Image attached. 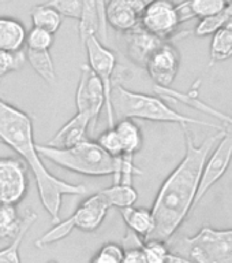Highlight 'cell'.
<instances>
[{
    "instance_id": "1",
    "label": "cell",
    "mask_w": 232,
    "mask_h": 263,
    "mask_svg": "<svg viewBox=\"0 0 232 263\" xmlns=\"http://www.w3.org/2000/svg\"><path fill=\"white\" fill-rule=\"evenodd\" d=\"M187 126L188 125L182 126L186 143L183 159L164 180L152 205L155 229L147 240L170 241L190 213L196 209V197L205 162L220 141L225 129L217 130L197 145L188 133Z\"/></svg>"
},
{
    "instance_id": "2",
    "label": "cell",
    "mask_w": 232,
    "mask_h": 263,
    "mask_svg": "<svg viewBox=\"0 0 232 263\" xmlns=\"http://www.w3.org/2000/svg\"><path fill=\"white\" fill-rule=\"evenodd\" d=\"M2 82V80H0ZM0 143L11 148L25 160L34 176L37 191L45 211L51 215L53 223L60 221V209L63 196L73 195L82 196L88 193V188L82 184H70L60 180L45 167L41 155L34 143L33 121L18 107L4 102L0 98Z\"/></svg>"
},
{
    "instance_id": "3",
    "label": "cell",
    "mask_w": 232,
    "mask_h": 263,
    "mask_svg": "<svg viewBox=\"0 0 232 263\" xmlns=\"http://www.w3.org/2000/svg\"><path fill=\"white\" fill-rule=\"evenodd\" d=\"M111 104L114 108L115 118L118 119H145V121H152V122L178 123L180 126L200 125V126L212 127L216 130H221L225 127L221 123L198 121L196 118L187 117V115L182 114L168 106L161 96H153V95L129 90L119 82H114L112 95H111Z\"/></svg>"
},
{
    "instance_id": "4",
    "label": "cell",
    "mask_w": 232,
    "mask_h": 263,
    "mask_svg": "<svg viewBox=\"0 0 232 263\" xmlns=\"http://www.w3.org/2000/svg\"><path fill=\"white\" fill-rule=\"evenodd\" d=\"M41 158L57 164L69 172L89 177H114L118 173L119 158L111 156L97 143L86 139L70 148H57L40 144L37 145Z\"/></svg>"
},
{
    "instance_id": "5",
    "label": "cell",
    "mask_w": 232,
    "mask_h": 263,
    "mask_svg": "<svg viewBox=\"0 0 232 263\" xmlns=\"http://www.w3.org/2000/svg\"><path fill=\"white\" fill-rule=\"evenodd\" d=\"M188 256L198 263H232V228L215 229L204 226L184 238Z\"/></svg>"
},
{
    "instance_id": "6",
    "label": "cell",
    "mask_w": 232,
    "mask_h": 263,
    "mask_svg": "<svg viewBox=\"0 0 232 263\" xmlns=\"http://www.w3.org/2000/svg\"><path fill=\"white\" fill-rule=\"evenodd\" d=\"M86 53H88V61L89 66L92 67L94 73L97 74L101 80L104 89L107 95V125L108 127H114L116 121H115V114L112 104H111V95H112V88H114V71L116 67V55L102 43L97 36L89 37L86 40L85 45Z\"/></svg>"
},
{
    "instance_id": "7",
    "label": "cell",
    "mask_w": 232,
    "mask_h": 263,
    "mask_svg": "<svg viewBox=\"0 0 232 263\" xmlns=\"http://www.w3.org/2000/svg\"><path fill=\"white\" fill-rule=\"evenodd\" d=\"M75 106L78 112L89 115L92 119V129H94L101 110L107 106V95L101 80L89 65L81 67L75 92Z\"/></svg>"
},
{
    "instance_id": "8",
    "label": "cell",
    "mask_w": 232,
    "mask_h": 263,
    "mask_svg": "<svg viewBox=\"0 0 232 263\" xmlns=\"http://www.w3.org/2000/svg\"><path fill=\"white\" fill-rule=\"evenodd\" d=\"M29 188L28 164L20 158H0V205H16Z\"/></svg>"
},
{
    "instance_id": "9",
    "label": "cell",
    "mask_w": 232,
    "mask_h": 263,
    "mask_svg": "<svg viewBox=\"0 0 232 263\" xmlns=\"http://www.w3.org/2000/svg\"><path fill=\"white\" fill-rule=\"evenodd\" d=\"M232 162V126H225L224 135L220 139V141L213 148L210 155L205 162L204 172L201 177L200 188L196 197L197 204L202 200V197L212 189L215 184L224 177V174L228 172L229 166Z\"/></svg>"
},
{
    "instance_id": "10",
    "label": "cell",
    "mask_w": 232,
    "mask_h": 263,
    "mask_svg": "<svg viewBox=\"0 0 232 263\" xmlns=\"http://www.w3.org/2000/svg\"><path fill=\"white\" fill-rule=\"evenodd\" d=\"M180 24L183 22L178 4L172 0H155L153 3L147 4L141 18V26L143 29L165 41L175 34Z\"/></svg>"
},
{
    "instance_id": "11",
    "label": "cell",
    "mask_w": 232,
    "mask_h": 263,
    "mask_svg": "<svg viewBox=\"0 0 232 263\" xmlns=\"http://www.w3.org/2000/svg\"><path fill=\"white\" fill-rule=\"evenodd\" d=\"M180 66V57L176 47L165 41L147 61L146 69L149 77L156 86L170 88L175 81Z\"/></svg>"
},
{
    "instance_id": "12",
    "label": "cell",
    "mask_w": 232,
    "mask_h": 263,
    "mask_svg": "<svg viewBox=\"0 0 232 263\" xmlns=\"http://www.w3.org/2000/svg\"><path fill=\"white\" fill-rule=\"evenodd\" d=\"M108 26L120 33H129L141 25L145 4L141 0H106Z\"/></svg>"
},
{
    "instance_id": "13",
    "label": "cell",
    "mask_w": 232,
    "mask_h": 263,
    "mask_svg": "<svg viewBox=\"0 0 232 263\" xmlns=\"http://www.w3.org/2000/svg\"><path fill=\"white\" fill-rule=\"evenodd\" d=\"M110 209V203L107 201L106 196L100 191L94 195H90L86 200L82 201L81 205L74 211L70 218L75 229L83 230V232H94L101 226Z\"/></svg>"
},
{
    "instance_id": "14",
    "label": "cell",
    "mask_w": 232,
    "mask_h": 263,
    "mask_svg": "<svg viewBox=\"0 0 232 263\" xmlns=\"http://www.w3.org/2000/svg\"><path fill=\"white\" fill-rule=\"evenodd\" d=\"M165 43V40L152 34L141 25L134 30L126 33L127 57L137 66L145 67L151 57Z\"/></svg>"
},
{
    "instance_id": "15",
    "label": "cell",
    "mask_w": 232,
    "mask_h": 263,
    "mask_svg": "<svg viewBox=\"0 0 232 263\" xmlns=\"http://www.w3.org/2000/svg\"><path fill=\"white\" fill-rule=\"evenodd\" d=\"M90 127H92V119L89 115L77 111V114L69 119L55 133L52 139L47 141V144L57 148L74 147L88 139V130Z\"/></svg>"
},
{
    "instance_id": "16",
    "label": "cell",
    "mask_w": 232,
    "mask_h": 263,
    "mask_svg": "<svg viewBox=\"0 0 232 263\" xmlns=\"http://www.w3.org/2000/svg\"><path fill=\"white\" fill-rule=\"evenodd\" d=\"M156 92L163 99H174L176 102L183 103L186 106L194 107V108L200 110L201 112H204L209 117H212V118L219 119V121L223 122V126H232L231 115L224 114L220 110H216L215 107L209 106L208 103L202 102L198 98V89H196V88H193L192 90H188L186 93V92H179V90L171 89V88H159V86H156Z\"/></svg>"
},
{
    "instance_id": "17",
    "label": "cell",
    "mask_w": 232,
    "mask_h": 263,
    "mask_svg": "<svg viewBox=\"0 0 232 263\" xmlns=\"http://www.w3.org/2000/svg\"><path fill=\"white\" fill-rule=\"evenodd\" d=\"M37 221V214L28 211L19 218L16 205H0V240H14L26 228H32Z\"/></svg>"
},
{
    "instance_id": "18",
    "label": "cell",
    "mask_w": 232,
    "mask_h": 263,
    "mask_svg": "<svg viewBox=\"0 0 232 263\" xmlns=\"http://www.w3.org/2000/svg\"><path fill=\"white\" fill-rule=\"evenodd\" d=\"M28 30L19 20L0 16V51L16 52L26 44Z\"/></svg>"
},
{
    "instance_id": "19",
    "label": "cell",
    "mask_w": 232,
    "mask_h": 263,
    "mask_svg": "<svg viewBox=\"0 0 232 263\" xmlns=\"http://www.w3.org/2000/svg\"><path fill=\"white\" fill-rule=\"evenodd\" d=\"M119 211L127 228L143 238V241H146L155 229V218L152 214V209L130 205V207L119 209Z\"/></svg>"
},
{
    "instance_id": "20",
    "label": "cell",
    "mask_w": 232,
    "mask_h": 263,
    "mask_svg": "<svg viewBox=\"0 0 232 263\" xmlns=\"http://www.w3.org/2000/svg\"><path fill=\"white\" fill-rule=\"evenodd\" d=\"M115 129L122 140L123 149L127 155H135L143 145V135L141 127L134 119L120 118L115 123Z\"/></svg>"
},
{
    "instance_id": "21",
    "label": "cell",
    "mask_w": 232,
    "mask_h": 263,
    "mask_svg": "<svg viewBox=\"0 0 232 263\" xmlns=\"http://www.w3.org/2000/svg\"><path fill=\"white\" fill-rule=\"evenodd\" d=\"M100 28H101V20L98 14L97 4L94 0H83L82 15L78 21V33H79L82 45H85L89 37H98Z\"/></svg>"
},
{
    "instance_id": "22",
    "label": "cell",
    "mask_w": 232,
    "mask_h": 263,
    "mask_svg": "<svg viewBox=\"0 0 232 263\" xmlns=\"http://www.w3.org/2000/svg\"><path fill=\"white\" fill-rule=\"evenodd\" d=\"M232 58V29L228 26L219 29L212 34L209 48V66L225 62Z\"/></svg>"
},
{
    "instance_id": "23",
    "label": "cell",
    "mask_w": 232,
    "mask_h": 263,
    "mask_svg": "<svg viewBox=\"0 0 232 263\" xmlns=\"http://www.w3.org/2000/svg\"><path fill=\"white\" fill-rule=\"evenodd\" d=\"M30 20L34 28L44 29L51 33H55L60 29L61 22H63V16L55 10V8L49 7L48 4H37L32 8L30 11Z\"/></svg>"
},
{
    "instance_id": "24",
    "label": "cell",
    "mask_w": 232,
    "mask_h": 263,
    "mask_svg": "<svg viewBox=\"0 0 232 263\" xmlns=\"http://www.w3.org/2000/svg\"><path fill=\"white\" fill-rule=\"evenodd\" d=\"M26 58L32 69L40 76L45 82L53 84L56 81V70L53 65L52 57L49 51H34L26 49Z\"/></svg>"
},
{
    "instance_id": "25",
    "label": "cell",
    "mask_w": 232,
    "mask_h": 263,
    "mask_svg": "<svg viewBox=\"0 0 232 263\" xmlns=\"http://www.w3.org/2000/svg\"><path fill=\"white\" fill-rule=\"evenodd\" d=\"M101 192L111 207H116V209H124V207L134 205L138 199V193L133 185L114 184L112 186L102 189Z\"/></svg>"
},
{
    "instance_id": "26",
    "label": "cell",
    "mask_w": 232,
    "mask_h": 263,
    "mask_svg": "<svg viewBox=\"0 0 232 263\" xmlns=\"http://www.w3.org/2000/svg\"><path fill=\"white\" fill-rule=\"evenodd\" d=\"M187 3L194 18L205 20L224 11L229 0H187Z\"/></svg>"
},
{
    "instance_id": "27",
    "label": "cell",
    "mask_w": 232,
    "mask_h": 263,
    "mask_svg": "<svg viewBox=\"0 0 232 263\" xmlns=\"http://www.w3.org/2000/svg\"><path fill=\"white\" fill-rule=\"evenodd\" d=\"M74 229H75V226H74L71 218L69 217L65 221L56 222L48 232H45L40 238H37L34 244H36L37 248H44V247L55 244V242L66 238Z\"/></svg>"
},
{
    "instance_id": "28",
    "label": "cell",
    "mask_w": 232,
    "mask_h": 263,
    "mask_svg": "<svg viewBox=\"0 0 232 263\" xmlns=\"http://www.w3.org/2000/svg\"><path fill=\"white\" fill-rule=\"evenodd\" d=\"M135 176H142V170H139L134 164V155L123 154L122 156H119L118 173L112 177L114 184L133 185Z\"/></svg>"
},
{
    "instance_id": "29",
    "label": "cell",
    "mask_w": 232,
    "mask_h": 263,
    "mask_svg": "<svg viewBox=\"0 0 232 263\" xmlns=\"http://www.w3.org/2000/svg\"><path fill=\"white\" fill-rule=\"evenodd\" d=\"M142 251L146 263H167L168 255L171 254L167 241H161V240L143 241Z\"/></svg>"
},
{
    "instance_id": "30",
    "label": "cell",
    "mask_w": 232,
    "mask_h": 263,
    "mask_svg": "<svg viewBox=\"0 0 232 263\" xmlns=\"http://www.w3.org/2000/svg\"><path fill=\"white\" fill-rule=\"evenodd\" d=\"M26 61L28 58L24 51H16V52L0 51V80H3L4 76H7L8 73L22 69Z\"/></svg>"
},
{
    "instance_id": "31",
    "label": "cell",
    "mask_w": 232,
    "mask_h": 263,
    "mask_svg": "<svg viewBox=\"0 0 232 263\" xmlns=\"http://www.w3.org/2000/svg\"><path fill=\"white\" fill-rule=\"evenodd\" d=\"M124 248L116 242H107L96 252L90 263H123Z\"/></svg>"
},
{
    "instance_id": "32",
    "label": "cell",
    "mask_w": 232,
    "mask_h": 263,
    "mask_svg": "<svg viewBox=\"0 0 232 263\" xmlns=\"http://www.w3.org/2000/svg\"><path fill=\"white\" fill-rule=\"evenodd\" d=\"M97 143L114 158H119V156H122L124 154L122 140L119 137L115 126L107 127L106 130L97 137Z\"/></svg>"
},
{
    "instance_id": "33",
    "label": "cell",
    "mask_w": 232,
    "mask_h": 263,
    "mask_svg": "<svg viewBox=\"0 0 232 263\" xmlns=\"http://www.w3.org/2000/svg\"><path fill=\"white\" fill-rule=\"evenodd\" d=\"M55 34L44 29L34 28L28 32V39H26V45L28 49H34V51H49L52 47Z\"/></svg>"
},
{
    "instance_id": "34",
    "label": "cell",
    "mask_w": 232,
    "mask_h": 263,
    "mask_svg": "<svg viewBox=\"0 0 232 263\" xmlns=\"http://www.w3.org/2000/svg\"><path fill=\"white\" fill-rule=\"evenodd\" d=\"M49 7L55 8L61 16L79 21L83 10V0H48Z\"/></svg>"
},
{
    "instance_id": "35",
    "label": "cell",
    "mask_w": 232,
    "mask_h": 263,
    "mask_svg": "<svg viewBox=\"0 0 232 263\" xmlns=\"http://www.w3.org/2000/svg\"><path fill=\"white\" fill-rule=\"evenodd\" d=\"M29 230H30V228L22 230L18 237L14 238L7 247L0 250V263H20L19 248Z\"/></svg>"
},
{
    "instance_id": "36",
    "label": "cell",
    "mask_w": 232,
    "mask_h": 263,
    "mask_svg": "<svg viewBox=\"0 0 232 263\" xmlns=\"http://www.w3.org/2000/svg\"><path fill=\"white\" fill-rule=\"evenodd\" d=\"M123 263H146L145 256H143L142 247L124 250V259H123Z\"/></svg>"
},
{
    "instance_id": "37",
    "label": "cell",
    "mask_w": 232,
    "mask_h": 263,
    "mask_svg": "<svg viewBox=\"0 0 232 263\" xmlns=\"http://www.w3.org/2000/svg\"><path fill=\"white\" fill-rule=\"evenodd\" d=\"M167 263H198L196 260H193L192 258H184L182 255H178V254H170L168 255V259H167Z\"/></svg>"
},
{
    "instance_id": "38",
    "label": "cell",
    "mask_w": 232,
    "mask_h": 263,
    "mask_svg": "<svg viewBox=\"0 0 232 263\" xmlns=\"http://www.w3.org/2000/svg\"><path fill=\"white\" fill-rule=\"evenodd\" d=\"M141 2H142L143 4H145V7H146L147 4H151V3H153V2H155V0H141Z\"/></svg>"
},
{
    "instance_id": "39",
    "label": "cell",
    "mask_w": 232,
    "mask_h": 263,
    "mask_svg": "<svg viewBox=\"0 0 232 263\" xmlns=\"http://www.w3.org/2000/svg\"><path fill=\"white\" fill-rule=\"evenodd\" d=\"M227 26H228L229 29H232V18L228 21V24H227Z\"/></svg>"
},
{
    "instance_id": "40",
    "label": "cell",
    "mask_w": 232,
    "mask_h": 263,
    "mask_svg": "<svg viewBox=\"0 0 232 263\" xmlns=\"http://www.w3.org/2000/svg\"><path fill=\"white\" fill-rule=\"evenodd\" d=\"M0 2H10V0H0Z\"/></svg>"
},
{
    "instance_id": "41",
    "label": "cell",
    "mask_w": 232,
    "mask_h": 263,
    "mask_svg": "<svg viewBox=\"0 0 232 263\" xmlns=\"http://www.w3.org/2000/svg\"><path fill=\"white\" fill-rule=\"evenodd\" d=\"M49 263H56V262H49Z\"/></svg>"
}]
</instances>
